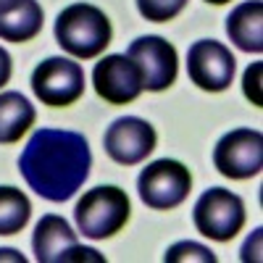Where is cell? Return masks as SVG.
I'll return each mask as SVG.
<instances>
[{"mask_svg": "<svg viewBox=\"0 0 263 263\" xmlns=\"http://www.w3.org/2000/svg\"><path fill=\"white\" fill-rule=\"evenodd\" d=\"M32 90L42 105L66 108L84 95V71L71 58L53 55L32 71Z\"/></svg>", "mask_w": 263, "mask_h": 263, "instance_id": "cell-6", "label": "cell"}, {"mask_svg": "<svg viewBox=\"0 0 263 263\" xmlns=\"http://www.w3.org/2000/svg\"><path fill=\"white\" fill-rule=\"evenodd\" d=\"M95 92L111 105H126L142 92V71L129 55H105L92 69Z\"/></svg>", "mask_w": 263, "mask_h": 263, "instance_id": "cell-11", "label": "cell"}, {"mask_svg": "<svg viewBox=\"0 0 263 263\" xmlns=\"http://www.w3.org/2000/svg\"><path fill=\"white\" fill-rule=\"evenodd\" d=\"M237 61L224 42L197 40L187 50V74L190 82L205 92H224L232 84Z\"/></svg>", "mask_w": 263, "mask_h": 263, "instance_id": "cell-8", "label": "cell"}, {"mask_svg": "<svg viewBox=\"0 0 263 263\" xmlns=\"http://www.w3.org/2000/svg\"><path fill=\"white\" fill-rule=\"evenodd\" d=\"M166 263H182V260H205V263H216V255L203 248V245H197V242H177V245H171L163 255Z\"/></svg>", "mask_w": 263, "mask_h": 263, "instance_id": "cell-18", "label": "cell"}, {"mask_svg": "<svg viewBox=\"0 0 263 263\" xmlns=\"http://www.w3.org/2000/svg\"><path fill=\"white\" fill-rule=\"evenodd\" d=\"M213 166L227 179H250L263 168V135L258 129H232L213 147Z\"/></svg>", "mask_w": 263, "mask_h": 263, "instance_id": "cell-7", "label": "cell"}, {"mask_svg": "<svg viewBox=\"0 0 263 263\" xmlns=\"http://www.w3.org/2000/svg\"><path fill=\"white\" fill-rule=\"evenodd\" d=\"M129 195L116 184H100L87 190L74 208L77 229L90 239H108L129 221Z\"/></svg>", "mask_w": 263, "mask_h": 263, "instance_id": "cell-3", "label": "cell"}, {"mask_svg": "<svg viewBox=\"0 0 263 263\" xmlns=\"http://www.w3.org/2000/svg\"><path fill=\"white\" fill-rule=\"evenodd\" d=\"M156 140H158L156 129L145 119L121 116L105 129L103 147L111 161H116L121 166H137L156 150Z\"/></svg>", "mask_w": 263, "mask_h": 263, "instance_id": "cell-10", "label": "cell"}, {"mask_svg": "<svg viewBox=\"0 0 263 263\" xmlns=\"http://www.w3.org/2000/svg\"><path fill=\"white\" fill-rule=\"evenodd\" d=\"M32 203L16 187H0V237L21 232L29 224Z\"/></svg>", "mask_w": 263, "mask_h": 263, "instance_id": "cell-16", "label": "cell"}, {"mask_svg": "<svg viewBox=\"0 0 263 263\" xmlns=\"http://www.w3.org/2000/svg\"><path fill=\"white\" fill-rule=\"evenodd\" d=\"M192 190V174L184 163L161 158L142 168L137 179L140 200L153 211H171L179 208Z\"/></svg>", "mask_w": 263, "mask_h": 263, "instance_id": "cell-5", "label": "cell"}, {"mask_svg": "<svg viewBox=\"0 0 263 263\" xmlns=\"http://www.w3.org/2000/svg\"><path fill=\"white\" fill-rule=\"evenodd\" d=\"M24 0H0V16L3 13H11V11H16Z\"/></svg>", "mask_w": 263, "mask_h": 263, "instance_id": "cell-21", "label": "cell"}, {"mask_svg": "<svg viewBox=\"0 0 263 263\" xmlns=\"http://www.w3.org/2000/svg\"><path fill=\"white\" fill-rule=\"evenodd\" d=\"M11 71H13V63H11V55L6 48H0V87L8 84L11 79Z\"/></svg>", "mask_w": 263, "mask_h": 263, "instance_id": "cell-20", "label": "cell"}, {"mask_svg": "<svg viewBox=\"0 0 263 263\" xmlns=\"http://www.w3.org/2000/svg\"><path fill=\"white\" fill-rule=\"evenodd\" d=\"M205 3H213V6H224V3H229V0H205Z\"/></svg>", "mask_w": 263, "mask_h": 263, "instance_id": "cell-23", "label": "cell"}, {"mask_svg": "<svg viewBox=\"0 0 263 263\" xmlns=\"http://www.w3.org/2000/svg\"><path fill=\"white\" fill-rule=\"evenodd\" d=\"M227 34L239 50L263 53V3L245 0L227 16Z\"/></svg>", "mask_w": 263, "mask_h": 263, "instance_id": "cell-13", "label": "cell"}, {"mask_svg": "<svg viewBox=\"0 0 263 263\" xmlns=\"http://www.w3.org/2000/svg\"><path fill=\"white\" fill-rule=\"evenodd\" d=\"M260 71H263V63H253L248 66L245 71V79H242V87H245V98L253 103V105H263V95H260Z\"/></svg>", "mask_w": 263, "mask_h": 263, "instance_id": "cell-19", "label": "cell"}, {"mask_svg": "<svg viewBox=\"0 0 263 263\" xmlns=\"http://www.w3.org/2000/svg\"><path fill=\"white\" fill-rule=\"evenodd\" d=\"M187 6V0H137L140 16L145 21H156V24H166V21L177 18Z\"/></svg>", "mask_w": 263, "mask_h": 263, "instance_id": "cell-17", "label": "cell"}, {"mask_svg": "<svg viewBox=\"0 0 263 263\" xmlns=\"http://www.w3.org/2000/svg\"><path fill=\"white\" fill-rule=\"evenodd\" d=\"M37 111L21 92H0V145H13L34 126Z\"/></svg>", "mask_w": 263, "mask_h": 263, "instance_id": "cell-14", "label": "cell"}, {"mask_svg": "<svg viewBox=\"0 0 263 263\" xmlns=\"http://www.w3.org/2000/svg\"><path fill=\"white\" fill-rule=\"evenodd\" d=\"M77 232L69 227V221L55 213L42 216L37 227H34V237H32V248H34V258L37 263H63L71 258V250L77 248Z\"/></svg>", "mask_w": 263, "mask_h": 263, "instance_id": "cell-12", "label": "cell"}, {"mask_svg": "<svg viewBox=\"0 0 263 263\" xmlns=\"http://www.w3.org/2000/svg\"><path fill=\"white\" fill-rule=\"evenodd\" d=\"M92 168V153L84 135L71 129L42 126L21 150L18 171L29 190L50 203H66L79 192Z\"/></svg>", "mask_w": 263, "mask_h": 263, "instance_id": "cell-1", "label": "cell"}, {"mask_svg": "<svg viewBox=\"0 0 263 263\" xmlns=\"http://www.w3.org/2000/svg\"><path fill=\"white\" fill-rule=\"evenodd\" d=\"M126 55L140 66L142 71V90L147 92H161L166 87L177 82V69H179V58L177 48L168 40L158 34H145L137 37L129 45Z\"/></svg>", "mask_w": 263, "mask_h": 263, "instance_id": "cell-9", "label": "cell"}, {"mask_svg": "<svg viewBox=\"0 0 263 263\" xmlns=\"http://www.w3.org/2000/svg\"><path fill=\"white\" fill-rule=\"evenodd\" d=\"M0 258H13V260H21V263H24V260H27L24 255H18L16 250H0Z\"/></svg>", "mask_w": 263, "mask_h": 263, "instance_id": "cell-22", "label": "cell"}, {"mask_svg": "<svg viewBox=\"0 0 263 263\" xmlns=\"http://www.w3.org/2000/svg\"><path fill=\"white\" fill-rule=\"evenodd\" d=\"M42 21H45L42 6L37 0H24L16 11L0 16V40L18 42V45L29 42L42 32Z\"/></svg>", "mask_w": 263, "mask_h": 263, "instance_id": "cell-15", "label": "cell"}, {"mask_svg": "<svg viewBox=\"0 0 263 263\" xmlns=\"http://www.w3.org/2000/svg\"><path fill=\"white\" fill-rule=\"evenodd\" d=\"M195 229L216 242H229L245 227V203L242 197L224 187L205 190L192 211Z\"/></svg>", "mask_w": 263, "mask_h": 263, "instance_id": "cell-4", "label": "cell"}, {"mask_svg": "<svg viewBox=\"0 0 263 263\" xmlns=\"http://www.w3.org/2000/svg\"><path fill=\"white\" fill-rule=\"evenodd\" d=\"M111 21L108 16L90 3H74L63 8L55 18V40L58 45L82 61L98 58L111 45Z\"/></svg>", "mask_w": 263, "mask_h": 263, "instance_id": "cell-2", "label": "cell"}]
</instances>
